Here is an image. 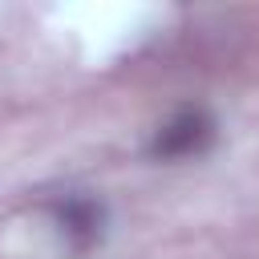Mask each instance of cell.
<instances>
[{
    "label": "cell",
    "mask_w": 259,
    "mask_h": 259,
    "mask_svg": "<svg viewBox=\"0 0 259 259\" xmlns=\"http://www.w3.org/2000/svg\"><path fill=\"white\" fill-rule=\"evenodd\" d=\"M210 138H214L210 117H206L202 109H182V113H174V117L158 130L154 154H158V158H190V154L206 150Z\"/></svg>",
    "instance_id": "cell-1"
},
{
    "label": "cell",
    "mask_w": 259,
    "mask_h": 259,
    "mask_svg": "<svg viewBox=\"0 0 259 259\" xmlns=\"http://www.w3.org/2000/svg\"><path fill=\"white\" fill-rule=\"evenodd\" d=\"M61 219H65V227H69L73 235H81V239H93V235L101 231V206H93L89 198H69V202L61 206Z\"/></svg>",
    "instance_id": "cell-2"
}]
</instances>
